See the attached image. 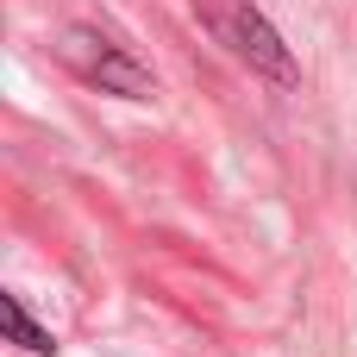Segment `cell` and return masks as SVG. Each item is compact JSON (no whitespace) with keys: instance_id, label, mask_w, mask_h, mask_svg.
<instances>
[{"instance_id":"cell-3","label":"cell","mask_w":357,"mask_h":357,"mask_svg":"<svg viewBox=\"0 0 357 357\" xmlns=\"http://www.w3.org/2000/svg\"><path fill=\"white\" fill-rule=\"evenodd\" d=\"M0 326H6V339H13V345H25L31 357H50V351H56V339H50V333L19 307V295H0Z\"/></svg>"},{"instance_id":"cell-1","label":"cell","mask_w":357,"mask_h":357,"mask_svg":"<svg viewBox=\"0 0 357 357\" xmlns=\"http://www.w3.org/2000/svg\"><path fill=\"white\" fill-rule=\"evenodd\" d=\"M195 19H201V25L213 31V44H226L251 75H264V82H276V88H295V82H301L289 44L276 38V25H270L251 0H195Z\"/></svg>"},{"instance_id":"cell-2","label":"cell","mask_w":357,"mask_h":357,"mask_svg":"<svg viewBox=\"0 0 357 357\" xmlns=\"http://www.w3.org/2000/svg\"><path fill=\"white\" fill-rule=\"evenodd\" d=\"M56 56H63L82 82H94L100 94H126V100H151V94H157V75H151L126 44H113V38L94 31V25H69V31L56 38Z\"/></svg>"}]
</instances>
